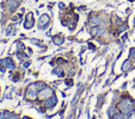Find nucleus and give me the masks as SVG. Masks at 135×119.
I'll use <instances>...</instances> for the list:
<instances>
[{
  "instance_id": "2",
  "label": "nucleus",
  "mask_w": 135,
  "mask_h": 119,
  "mask_svg": "<svg viewBox=\"0 0 135 119\" xmlns=\"http://www.w3.org/2000/svg\"><path fill=\"white\" fill-rule=\"evenodd\" d=\"M39 22L42 24V22H44V23H47L49 22V16H47V15H43L42 17L40 18V20H39Z\"/></svg>"
},
{
  "instance_id": "1",
  "label": "nucleus",
  "mask_w": 135,
  "mask_h": 119,
  "mask_svg": "<svg viewBox=\"0 0 135 119\" xmlns=\"http://www.w3.org/2000/svg\"><path fill=\"white\" fill-rule=\"evenodd\" d=\"M3 63H4L5 65H6V67H10L11 68H14V63H13L12 61H11V59H10V58H6V59H5V60H3Z\"/></svg>"
},
{
  "instance_id": "4",
  "label": "nucleus",
  "mask_w": 135,
  "mask_h": 119,
  "mask_svg": "<svg viewBox=\"0 0 135 119\" xmlns=\"http://www.w3.org/2000/svg\"><path fill=\"white\" fill-rule=\"evenodd\" d=\"M9 6L11 7V9H12V7H16V6H17V3L14 2V1H10L9 2Z\"/></svg>"
},
{
  "instance_id": "5",
  "label": "nucleus",
  "mask_w": 135,
  "mask_h": 119,
  "mask_svg": "<svg viewBox=\"0 0 135 119\" xmlns=\"http://www.w3.org/2000/svg\"><path fill=\"white\" fill-rule=\"evenodd\" d=\"M129 64H130V62H129V60H127L125 62V67H123V70H128L129 68Z\"/></svg>"
},
{
  "instance_id": "3",
  "label": "nucleus",
  "mask_w": 135,
  "mask_h": 119,
  "mask_svg": "<svg viewBox=\"0 0 135 119\" xmlns=\"http://www.w3.org/2000/svg\"><path fill=\"white\" fill-rule=\"evenodd\" d=\"M54 42L56 44H61L62 43V39L60 38V37H56V38H54Z\"/></svg>"
}]
</instances>
